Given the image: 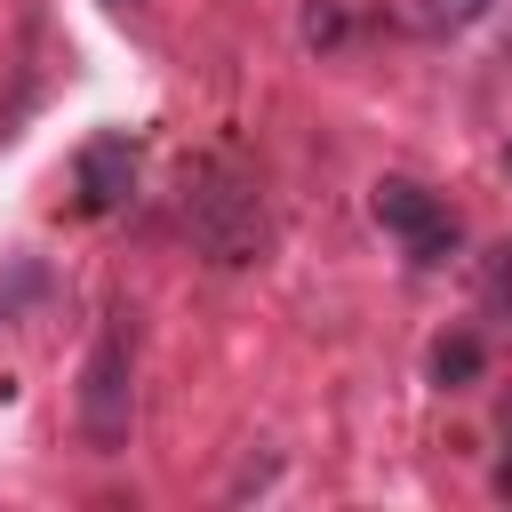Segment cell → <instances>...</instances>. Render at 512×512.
Instances as JSON below:
<instances>
[{
    "label": "cell",
    "mask_w": 512,
    "mask_h": 512,
    "mask_svg": "<svg viewBox=\"0 0 512 512\" xmlns=\"http://www.w3.org/2000/svg\"><path fill=\"white\" fill-rule=\"evenodd\" d=\"M184 232L208 264L224 272H248L264 248H272V216H264V192L256 176L232 160V152H208L184 168Z\"/></svg>",
    "instance_id": "6da1fadb"
},
{
    "label": "cell",
    "mask_w": 512,
    "mask_h": 512,
    "mask_svg": "<svg viewBox=\"0 0 512 512\" xmlns=\"http://www.w3.org/2000/svg\"><path fill=\"white\" fill-rule=\"evenodd\" d=\"M128 424H136V368H128V328L112 320L80 360V432L96 456H120Z\"/></svg>",
    "instance_id": "7a4b0ae2"
},
{
    "label": "cell",
    "mask_w": 512,
    "mask_h": 512,
    "mask_svg": "<svg viewBox=\"0 0 512 512\" xmlns=\"http://www.w3.org/2000/svg\"><path fill=\"white\" fill-rule=\"evenodd\" d=\"M376 224L400 232V248H408L416 264H448V256H456V216H448V200H432L416 176H384V184H376Z\"/></svg>",
    "instance_id": "3957f363"
},
{
    "label": "cell",
    "mask_w": 512,
    "mask_h": 512,
    "mask_svg": "<svg viewBox=\"0 0 512 512\" xmlns=\"http://www.w3.org/2000/svg\"><path fill=\"white\" fill-rule=\"evenodd\" d=\"M128 192H136V136H120V128L88 136L80 160H72V208L112 216V208H128Z\"/></svg>",
    "instance_id": "277c9868"
},
{
    "label": "cell",
    "mask_w": 512,
    "mask_h": 512,
    "mask_svg": "<svg viewBox=\"0 0 512 512\" xmlns=\"http://www.w3.org/2000/svg\"><path fill=\"white\" fill-rule=\"evenodd\" d=\"M472 376H480V336H464V328H456V336H440V344H432V384L464 392Z\"/></svg>",
    "instance_id": "5b68a950"
},
{
    "label": "cell",
    "mask_w": 512,
    "mask_h": 512,
    "mask_svg": "<svg viewBox=\"0 0 512 512\" xmlns=\"http://www.w3.org/2000/svg\"><path fill=\"white\" fill-rule=\"evenodd\" d=\"M480 16H488V0H416V24L424 32H464Z\"/></svg>",
    "instance_id": "8992f818"
},
{
    "label": "cell",
    "mask_w": 512,
    "mask_h": 512,
    "mask_svg": "<svg viewBox=\"0 0 512 512\" xmlns=\"http://www.w3.org/2000/svg\"><path fill=\"white\" fill-rule=\"evenodd\" d=\"M304 40H312V48H336V40H344V8H336V0H312V8H304Z\"/></svg>",
    "instance_id": "52a82bcc"
},
{
    "label": "cell",
    "mask_w": 512,
    "mask_h": 512,
    "mask_svg": "<svg viewBox=\"0 0 512 512\" xmlns=\"http://www.w3.org/2000/svg\"><path fill=\"white\" fill-rule=\"evenodd\" d=\"M32 288H40V272H32V264H16V272L0 280V320H8V312H16V304H24Z\"/></svg>",
    "instance_id": "ba28073f"
},
{
    "label": "cell",
    "mask_w": 512,
    "mask_h": 512,
    "mask_svg": "<svg viewBox=\"0 0 512 512\" xmlns=\"http://www.w3.org/2000/svg\"><path fill=\"white\" fill-rule=\"evenodd\" d=\"M496 496H512V400H504V456H496Z\"/></svg>",
    "instance_id": "9c48e42d"
},
{
    "label": "cell",
    "mask_w": 512,
    "mask_h": 512,
    "mask_svg": "<svg viewBox=\"0 0 512 512\" xmlns=\"http://www.w3.org/2000/svg\"><path fill=\"white\" fill-rule=\"evenodd\" d=\"M496 296H504V312H512V240L496 248Z\"/></svg>",
    "instance_id": "30bf717a"
},
{
    "label": "cell",
    "mask_w": 512,
    "mask_h": 512,
    "mask_svg": "<svg viewBox=\"0 0 512 512\" xmlns=\"http://www.w3.org/2000/svg\"><path fill=\"white\" fill-rule=\"evenodd\" d=\"M104 8H112V16H136V8H144V0H104Z\"/></svg>",
    "instance_id": "8fae6325"
}]
</instances>
